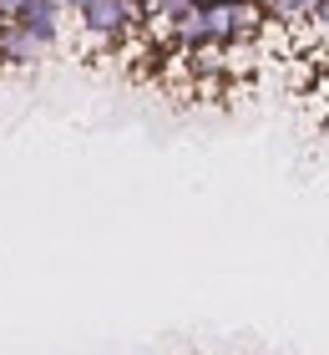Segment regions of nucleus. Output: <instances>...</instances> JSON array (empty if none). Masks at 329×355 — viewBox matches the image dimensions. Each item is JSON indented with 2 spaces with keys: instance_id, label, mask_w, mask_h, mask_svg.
<instances>
[{
  "instance_id": "1",
  "label": "nucleus",
  "mask_w": 329,
  "mask_h": 355,
  "mask_svg": "<svg viewBox=\"0 0 329 355\" xmlns=\"http://www.w3.org/2000/svg\"><path fill=\"white\" fill-rule=\"evenodd\" d=\"M81 31L91 36V46L117 51L127 36L142 31V0H91V6L81 10Z\"/></svg>"
},
{
  "instance_id": "2",
  "label": "nucleus",
  "mask_w": 329,
  "mask_h": 355,
  "mask_svg": "<svg viewBox=\"0 0 329 355\" xmlns=\"http://www.w3.org/2000/svg\"><path fill=\"white\" fill-rule=\"evenodd\" d=\"M10 21L26 26L41 46H56L61 41V0H21Z\"/></svg>"
},
{
  "instance_id": "3",
  "label": "nucleus",
  "mask_w": 329,
  "mask_h": 355,
  "mask_svg": "<svg viewBox=\"0 0 329 355\" xmlns=\"http://www.w3.org/2000/svg\"><path fill=\"white\" fill-rule=\"evenodd\" d=\"M46 51H51V46H41L26 26L0 21V67H36Z\"/></svg>"
},
{
  "instance_id": "4",
  "label": "nucleus",
  "mask_w": 329,
  "mask_h": 355,
  "mask_svg": "<svg viewBox=\"0 0 329 355\" xmlns=\"http://www.w3.org/2000/svg\"><path fill=\"white\" fill-rule=\"evenodd\" d=\"M87 6H91V0H61V10H76V15L87 10Z\"/></svg>"
},
{
  "instance_id": "5",
  "label": "nucleus",
  "mask_w": 329,
  "mask_h": 355,
  "mask_svg": "<svg viewBox=\"0 0 329 355\" xmlns=\"http://www.w3.org/2000/svg\"><path fill=\"white\" fill-rule=\"evenodd\" d=\"M324 137H329V112H324Z\"/></svg>"
}]
</instances>
